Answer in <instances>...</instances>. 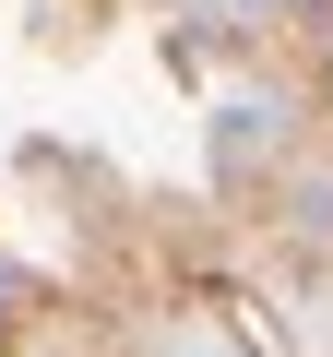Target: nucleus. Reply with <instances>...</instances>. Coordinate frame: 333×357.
I'll return each mask as SVG.
<instances>
[{
  "mask_svg": "<svg viewBox=\"0 0 333 357\" xmlns=\"http://www.w3.org/2000/svg\"><path fill=\"white\" fill-rule=\"evenodd\" d=\"M226 13H238V24H262V13H286V0H226Z\"/></svg>",
  "mask_w": 333,
  "mask_h": 357,
  "instance_id": "obj_1",
  "label": "nucleus"
},
{
  "mask_svg": "<svg viewBox=\"0 0 333 357\" xmlns=\"http://www.w3.org/2000/svg\"><path fill=\"white\" fill-rule=\"evenodd\" d=\"M179 357H226V345H179Z\"/></svg>",
  "mask_w": 333,
  "mask_h": 357,
  "instance_id": "obj_2",
  "label": "nucleus"
}]
</instances>
